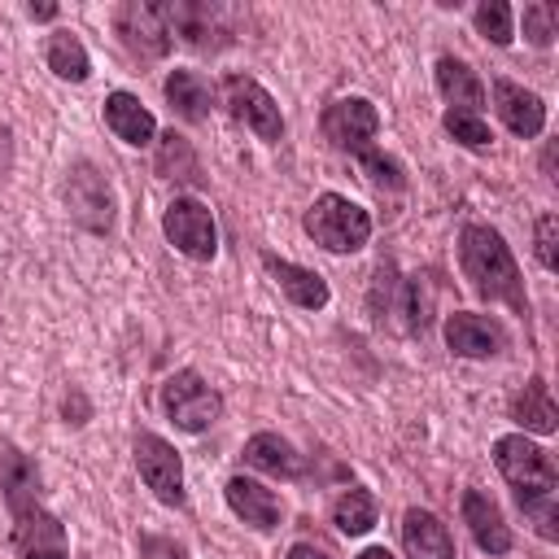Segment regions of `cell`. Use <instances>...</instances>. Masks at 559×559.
<instances>
[{
  "label": "cell",
  "mask_w": 559,
  "mask_h": 559,
  "mask_svg": "<svg viewBox=\"0 0 559 559\" xmlns=\"http://www.w3.org/2000/svg\"><path fill=\"white\" fill-rule=\"evenodd\" d=\"M66 210L74 218V227H83L87 236H109L114 223H118V197H114V183L109 175L92 162V157H74L66 166Z\"/></svg>",
  "instance_id": "cell-6"
},
{
  "label": "cell",
  "mask_w": 559,
  "mask_h": 559,
  "mask_svg": "<svg viewBox=\"0 0 559 559\" xmlns=\"http://www.w3.org/2000/svg\"><path fill=\"white\" fill-rule=\"evenodd\" d=\"M223 498H227L231 515H236V520H245L253 533H275V528H280V520H284V498H280L275 489H266L262 480L245 476V472L227 476Z\"/></svg>",
  "instance_id": "cell-13"
},
{
  "label": "cell",
  "mask_w": 559,
  "mask_h": 559,
  "mask_svg": "<svg viewBox=\"0 0 559 559\" xmlns=\"http://www.w3.org/2000/svg\"><path fill=\"white\" fill-rule=\"evenodd\" d=\"M459 271L480 301H502L520 319L533 314L520 262H515V253L498 227H489V223H463L459 227Z\"/></svg>",
  "instance_id": "cell-3"
},
{
  "label": "cell",
  "mask_w": 559,
  "mask_h": 559,
  "mask_svg": "<svg viewBox=\"0 0 559 559\" xmlns=\"http://www.w3.org/2000/svg\"><path fill=\"white\" fill-rule=\"evenodd\" d=\"M162 236L188 262H214L218 258V223H214L210 205L197 197H175L162 210Z\"/></svg>",
  "instance_id": "cell-11"
},
{
  "label": "cell",
  "mask_w": 559,
  "mask_h": 559,
  "mask_svg": "<svg viewBox=\"0 0 559 559\" xmlns=\"http://www.w3.org/2000/svg\"><path fill=\"white\" fill-rule=\"evenodd\" d=\"M162 96H166L170 114L183 122H205L214 114V100H218L214 83L201 70H170L162 79Z\"/></svg>",
  "instance_id": "cell-21"
},
{
  "label": "cell",
  "mask_w": 559,
  "mask_h": 559,
  "mask_svg": "<svg viewBox=\"0 0 559 559\" xmlns=\"http://www.w3.org/2000/svg\"><path fill=\"white\" fill-rule=\"evenodd\" d=\"M533 245H537V262L546 271H559V214L555 210H542L537 223H533Z\"/></svg>",
  "instance_id": "cell-32"
},
{
  "label": "cell",
  "mask_w": 559,
  "mask_h": 559,
  "mask_svg": "<svg viewBox=\"0 0 559 559\" xmlns=\"http://www.w3.org/2000/svg\"><path fill=\"white\" fill-rule=\"evenodd\" d=\"M284 559H332V555H328V550H323L319 542H293Z\"/></svg>",
  "instance_id": "cell-36"
},
{
  "label": "cell",
  "mask_w": 559,
  "mask_h": 559,
  "mask_svg": "<svg viewBox=\"0 0 559 559\" xmlns=\"http://www.w3.org/2000/svg\"><path fill=\"white\" fill-rule=\"evenodd\" d=\"M140 559H188V546L162 533H140Z\"/></svg>",
  "instance_id": "cell-33"
},
{
  "label": "cell",
  "mask_w": 559,
  "mask_h": 559,
  "mask_svg": "<svg viewBox=\"0 0 559 559\" xmlns=\"http://www.w3.org/2000/svg\"><path fill=\"white\" fill-rule=\"evenodd\" d=\"M114 35L135 61H162L170 52V26H166V0H122L114 13Z\"/></svg>",
  "instance_id": "cell-7"
},
{
  "label": "cell",
  "mask_w": 559,
  "mask_h": 559,
  "mask_svg": "<svg viewBox=\"0 0 559 559\" xmlns=\"http://www.w3.org/2000/svg\"><path fill=\"white\" fill-rule=\"evenodd\" d=\"M157 406L162 415L179 428V432H210L223 419V393L197 371V367H179L157 384Z\"/></svg>",
  "instance_id": "cell-5"
},
{
  "label": "cell",
  "mask_w": 559,
  "mask_h": 559,
  "mask_svg": "<svg viewBox=\"0 0 559 559\" xmlns=\"http://www.w3.org/2000/svg\"><path fill=\"white\" fill-rule=\"evenodd\" d=\"M493 463L511 485L515 507L537 528V537L555 542L559 537V467L550 450L537 445L528 432H502L493 441Z\"/></svg>",
  "instance_id": "cell-1"
},
{
  "label": "cell",
  "mask_w": 559,
  "mask_h": 559,
  "mask_svg": "<svg viewBox=\"0 0 559 559\" xmlns=\"http://www.w3.org/2000/svg\"><path fill=\"white\" fill-rule=\"evenodd\" d=\"M61 415H66V424H74V428H83L87 424V415H92V406H87V397L70 384V393L61 397Z\"/></svg>",
  "instance_id": "cell-35"
},
{
  "label": "cell",
  "mask_w": 559,
  "mask_h": 559,
  "mask_svg": "<svg viewBox=\"0 0 559 559\" xmlns=\"http://www.w3.org/2000/svg\"><path fill=\"white\" fill-rule=\"evenodd\" d=\"M22 559H70V537H57V542H31L17 550Z\"/></svg>",
  "instance_id": "cell-34"
},
{
  "label": "cell",
  "mask_w": 559,
  "mask_h": 559,
  "mask_svg": "<svg viewBox=\"0 0 559 559\" xmlns=\"http://www.w3.org/2000/svg\"><path fill=\"white\" fill-rule=\"evenodd\" d=\"M354 559H397V555H393L389 546H362V550H358Z\"/></svg>",
  "instance_id": "cell-38"
},
{
  "label": "cell",
  "mask_w": 559,
  "mask_h": 559,
  "mask_svg": "<svg viewBox=\"0 0 559 559\" xmlns=\"http://www.w3.org/2000/svg\"><path fill=\"white\" fill-rule=\"evenodd\" d=\"M507 419L520 424V432L555 437V432H559V406H555V397H550V384H546L542 376H528V384L511 393Z\"/></svg>",
  "instance_id": "cell-22"
},
{
  "label": "cell",
  "mask_w": 559,
  "mask_h": 559,
  "mask_svg": "<svg viewBox=\"0 0 559 559\" xmlns=\"http://www.w3.org/2000/svg\"><path fill=\"white\" fill-rule=\"evenodd\" d=\"M459 511H463V524H467V533H472V542L489 555V559H502V555H511V546H515V537H511V528H507V520H502V507L485 493V489H463V502H459Z\"/></svg>",
  "instance_id": "cell-16"
},
{
  "label": "cell",
  "mask_w": 559,
  "mask_h": 559,
  "mask_svg": "<svg viewBox=\"0 0 559 559\" xmlns=\"http://www.w3.org/2000/svg\"><path fill=\"white\" fill-rule=\"evenodd\" d=\"M240 459H245V467L266 472V476H280V480H297V476L306 472V459H301L297 445H293L288 437H280V432H253V437L245 441Z\"/></svg>",
  "instance_id": "cell-23"
},
{
  "label": "cell",
  "mask_w": 559,
  "mask_h": 559,
  "mask_svg": "<svg viewBox=\"0 0 559 559\" xmlns=\"http://www.w3.org/2000/svg\"><path fill=\"white\" fill-rule=\"evenodd\" d=\"M258 262L266 266V275L275 280V288H280L297 310H323V306L332 301V288H328V280H323L314 266L288 262V258H280V253H271V249H262Z\"/></svg>",
  "instance_id": "cell-15"
},
{
  "label": "cell",
  "mask_w": 559,
  "mask_h": 559,
  "mask_svg": "<svg viewBox=\"0 0 559 559\" xmlns=\"http://www.w3.org/2000/svg\"><path fill=\"white\" fill-rule=\"evenodd\" d=\"M402 550H406V559H459L450 528L441 524V515H432L424 507L402 511Z\"/></svg>",
  "instance_id": "cell-20"
},
{
  "label": "cell",
  "mask_w": 559,
  "mask_h": 559,
  "mask_svg": "<svg viewBox=\"0 0 559 559\" xmlns=\"http://www.w3.org/2000/svg\"><path fill=\"white\" fill-rule=\"evenodd\" d=\"M0 493H4V507L13 520L31 515L35 507H44V476H39V463L31 454H22L17 445H0Z\"/></svg>",
  "instance_id": "cell-14"
},
{
  "label": "cell",
  "mask_w": 559,
  "mask_h": 559,
  "mask_svg": "<svg viewBox=\"0 0 559 559\" xmlns=\"http://www.w3.org/2000/svg\"><path fill=\"white\" fill-rule=\"evenodd\" d=\"M397 288H402L397 266H393V258H384V262L371 271V288H367V314H371L376 323H384V314L397 306Z\"/></svg>",
  "instance_id": "cell-31"
},
{
  "label": "cell",
  "mask_w": 559,
  "mask_h": 559,
  "mask_svg": "<svg viewBox=\"0 0 559 559\" xmlns=\"http://www.w3.org/2000/svg\"><path fill=\"white\" fill-rule=\"evenodd\" d=\"M445 345L459 358H498L511 345V336L498 314L454 310V314H445Z\"/></svg>",
  "instance_id": "cell-12"
},
{
  "label": "cell",
  "mask_w": 559,
  "mask_h": 559,
  "mask_svg": "<svg viewBox=\"0 0 559 559\" xmlns=\"http://www.w3.org/2000/svg\"><path fill=\"white\" fill-rule=\"evenodd\" d=\"M376 515H380V502H376V493H371L367 485H349V489H341L336 502H332V524H336L341 537H362V533H371V528H376Z\"/></svg>",
  "instance_id": "cell-26"
},
{
  "label": "cell",
  "mask_w": 559,
  "mask_h": 559,
  "mask_svg": "<svg viewBox=\"0 0 559 559\" xmlns=\"http://www.w3.org/2000/svg\"><path fill=\"white\" fill-rule=\"evenodd\" d=\"M493 109L502 127L520 140H537L546 131V100L515 79H493Z\"/></svg>",
  "instance_id": "cell-17"
},
{
  "label": "cell",
  "mask_w": 559,
  "mask_h": 559,
  "mask_svg": "<svg viewBox=\"0 0 559 559\" xmlns=\"http://www.w3.org/2000/svg\"><path fill=\"white\" fill-rule=\"evenodd\" d=\"M131 459H135V472H140V480L153 489V498L162 502V507H188V493H183V459H179V450L166 441V437H157V432H148V428H135V437H131Z\"/></svg>",
  "instance_id": "cell-9"
},
{
  "label": "cell",
  "mask_w": 559,
  "mask_h": 559,
  "mask_svg": "<svg viewBox=\"0 0 559 559\" xmlns=\"http://www.w3.org/2000/svg\"><path fill=\"white\" fill-rule=\"evenodd\" d=\"M441 127H445V135H450L454 144H463V148H472V153H485V148H493V131H489L485 114L445 109V114H441Z\"/></svg>",
  "instance_id": "cell-29"
},
{
  "label": "cell",
  "mask_w": 559,
  "mask_h": 559,
  "mask_svg": "<svg viewBox=\"0 0 559 559\" xmlns=\"http://www.w3.org/2000/svg\"><path fill=\"white\" fill-rule=\"evenodd\" d=\"M520 26H524V39L533 48H550L555 35H559V9L550 0H528L520 9Z\"/></svg>",
  "instance_id": "cell-30"
},
{
  "label": "cell",
  "mask_w": 559,
  "mask_h": 559,
  "mask_svg": "<svg viewBox=\"0 0 559 559\" xmlns=\"http://www.w3.org/2000/svg\"><path fill=\"white\" fill-rule=\"evenodd\" d=\"M542 170H546V179L555 183V144H546V148H542Z\"/></svg>",
  "instance_id": "cell-39"
},
{
  "label": "cell",
  "mask_w": 559,
  "mask_h": 559,
  "mask_svg": "<svg viewBox=\"0 0 559 559\" xmlns=\"http://www.w3.org/2000/svg\"><path fill=\"white\" fill-rule=\"evenodd\" d=\"M44 66L61 79V83H87L92 79V57L83 48V39L66 26H57L48 39H44Z\"/></svg>",
  "instance_id": "cell-25"
},
{
  "label": "cell",
  "mask_w": 559,
  "mask_h": 559,
  "mask_svg": "<svg viewBox=\"0 0 559 559\" xmlns=\"http://www.w3.org/2000/svg\"><path fill=\"white\" fill-rule=\"evenodd\" d=\"M472 26L476 35H485L493 48H507L515 39V9L507 0H480L472 9Z\"/></svg>",
  "instance_id": "cell-28"
},
{
  "label": "cell",
  "mask_w": 559,
  "mask_h": 559,
  "mask_svg": "<svg viewBox=\"0 0 559 559\" xmlns=\"http://www.w3.org/2000/svg\"><path fill=\"white\" fill-rule=\"evenodd\" d=\"M223 109H227L231 122H240L245 131H253L262 144H280L284 131H288L275 96L258 79H249V74H227L223 79Z\"/></svg>",
  "instance_id": "cell-10"
},
{
  "label": "cell",
  "mask_w": 559,
  "mask_h": 559,
  "mask_svg": "<svg viewBox=\"0 0 559 559\" xmlns=\"http://www.w3.org/2000/svg\"><path fill=\"white\" fill-rule=\"evenodd\" d=\"M105 127H109L122 144H131V148H148V144L157 140V118H153L148 105H144L135 92H127V87H118V92L105 96Z\"/></svg>",
  "instance_id": "cell-19"
},
{
  "label": "cell",
  "mask_w": 559,
  "mask_h": 559,
  "mask_svg": "<svg viewBox=\"0 0 559 559\" xmlns=\"http://www.w3.org/2000/svg\"><path fill=\"white\" fill-rule=\"evenodd\" d=\"M57 13H61L57 4H26V17H31V22H52Z\"/></svg>",
  "instance_id": "cell-37"
},
{
  "label": "cell",
  "mask_w": 559,
  "mask_h": 559,
  "mask_svg": "<svg viewBox=\"0 0 559 559\" xmlns=\"http://www.w3.org/2000/svg\"><path fill=\"white\" fill-rule=\"evenodd\" d=\"M153 170L162 175V179H175V183H205V175H201V157H197V148H192V140L183 135V131H157V140H153Z\"/></svg>",
  "instance_id": "cell-24"
},
{
  "label": "cell",
  "mask_w": 559,
  "mask_h": 559,
  "mask_svg": "<svg viewBox=\"0 0 559 559\" xmlns=\"http://www.w3.org/2000/svg\"><path fill=\"white\" fill-rule=\"evenodd\" d=\"M432 83H437V92H441V100L450 105V109H467V114H485V83H480V74L463 61V57H454V52H441L437 57V66H432Z\"/></svg>",
  "instance_id": "cell-18"
},
{
  "label": "cell",
  "mask_w": 559,
  "mask_h": 559,
  "mask_svg": "<svg viewBox=\"0 0 559 559\" xmlns=\"http://www.w3.org/2000/svg\"><path fill=\"white\" fill-rule=\"evenodd\" d=\"M319 131L328 140L332 153L354 157L362 166V175L371 179V188L380 192H406V166L397 157H389L376 135H380V109L367 96H336L323 105L319 114Z\"/></svg>",
  "instance_id": "cell-2"
},
{
  "label": "cell",
  "mask_w": 559,
  "mask_h": 559,
  "mask_svg": "<svg viewBox=\"0 0 559 559\" xmlns=\"http://www.w3.org/2000/svg\"><path fill=\"white\" fill-rule=\"evenodd\" d=\"M166 26L170 39H179L192 52H223L236 39L231 9L214 0H166Z\"/></svg>",
  "instance_id": "cell-8"
},
{
  "label": "cell",
  "mask_w": 559,
  "mask_h": 559,
  "mask_svg": "<svg viewBox=\"0 0 559 559\" xmlns=\"http://www.w3.org/2000/svg\"><path fill=\"white\" fill-rule=\"evenodd\" d=\"M393 310L402 314V328H406L411 336H424L428 323H432V288H428V280H424V275L402 280V288H397V306H393Z\"/></svg>",
  "instance_id": "cell-27"
},
{
  "label": "cell",
  "mask_w": 559,
  "mask_h": 559,
  "mask_svg": "<svg viewBox=\"0 0 559 559\" xmlns=\"http://www.w3.org/2000/svg\"><path fill=\"white\" fill-rule=\"evenodd\" d=\"M371 214L341 192H319L301 214V231L328 253H358L371 240Z\"/></svg>",
  "instance_id": "cell-4"
}]
</instances>
